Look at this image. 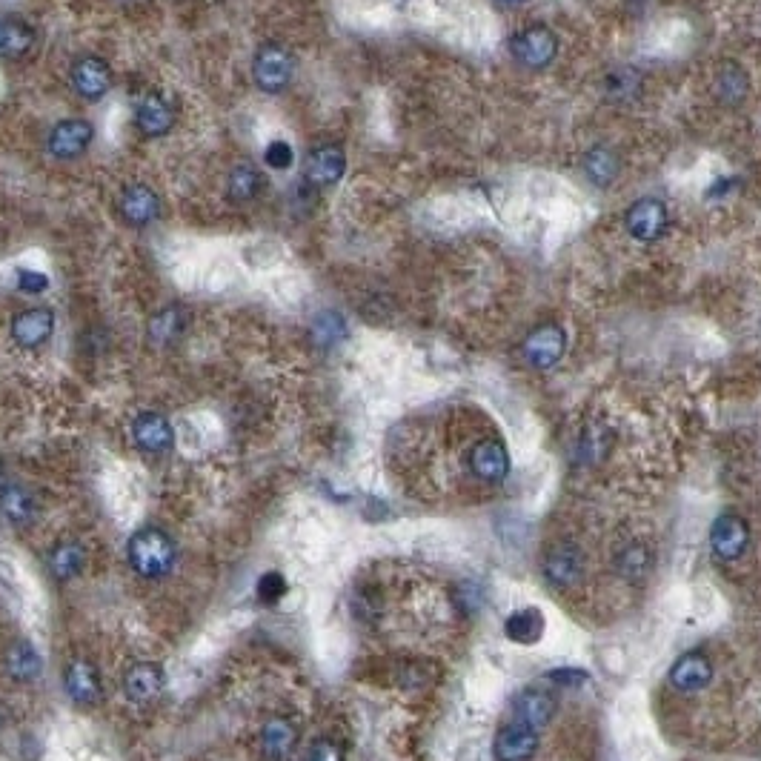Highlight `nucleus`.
<instances>
[{
    "label": "nucleus",
    "instance_id": "1",
    "mask_svg": "<svg viewBox=\"0 0 761 761\" xmlns=\"http://www.w3.org/2000/svg\"><path fill=\"white\" fill-rule=\"evenodd\" d=\"M126 558L129 567L146 581H158L166 578L175 567V544L172 538L158 530V527H144L129 538L126 544Z\"/></svg>",
    "mask_w": 761,
    "mask_h": 761
},
{
    "label": "nucleus",
    "instance_id": "2",
    "mask_svg": "<svg viewBox=\"0 0 761 761\" xmlns=\"http://www.w3.org/2000/svg\"><path fill=\"white\" fill-rule=\"evenodd\" d=\"M295 78V55L281 41H264L252 58V81L267 95L287 92Z\"/></svg>",
    "mask_w": 761,
    "mask_h": 761
},
{
    "label": "nucleus",
    "instance_id": "3",
    "mask_svg": "<svg viewBox=\"0 0 761 761\" xmlns=\"http://www.w3.org/2000/svg\"><path fill=\"white\" fill-rule=\"evenodd\" d=\"M750 538V524L739 513H721L710 524V553L724 564H733L750 550Z\"/></svg>",
    "mask_w": 761,
    "mask_h": 761
},
{
    "label": "nucleus",
    "instance_id": "4",
    "mask_svg": "<svg viewBox=\"0 0 761 761\" xmlns=\"http://www.w3.org/2000/svg\"><path fill=\"white\" fill-rule=\"evenodd\" d=\"M584 567H587L584 550L573 541H558L541 558V576L547 578L550 587H558V590L573 587L578 578L584 576Z\"/></svg>",
    "mask_w": 761,
    "mask_h": 761
},
{
    "label": "nucleus",
    "instance_id": "5",
    "mask_svg": "<svg viewBox=\"0 0 761 761\" xmlns=\"http://www.w3.org/2000/svg\"><path fill=\"white\" fill-rule=\"evenodd\" d=\"M567 352V332L558 324H541L535 327L524 344H521V355L524 361L535 367V370H553L558 361Z\"/></svg>",
    "mask_w": 761,
    "mask_h": 761
},
{
    "label": "nucleus",
    "instance_id": "6",
    "mask_svg": "<svg viewBox=\"0 0 761 761\" xmlns=\"http://www.w3.org/2000/svg\"><path fill=\"white\" fill-rule=\"evenodd\" d=\"M510 52L518 63L530 69H544L556 61L558 38L547 26H527L510 38Z\"/></svg>",
    "mask_w": 761,
    "mask_h": 761
},
{
    "label": "nucleus",
    "instance_id": "7",
    "mask_svg": "<svg viewBox=\"0 0 761 761\" xmlns=\"http://www.w3.org/2000/svg\"><path fill=\"white\" fill-rule=\"evenodd\" d=\"M95 138V126L83 118H66L49 129L46 135V149L49 155H55L58 161H75L92 146Z\"/></svg>",
    "mask_w": 761,
    "mask_h": 761
},
{
    "label": "nucleus",
    "instance_id": "8",
    "mask_svg": "<svg viewBox=\"0 0 761 761\" xmlns=\"http://www.w3.org/2000/svg\"><path fill=\"white\" fill-rule=\"evenodd\" d=\"M178 121V109L175 103L166 98L164 92H146L144 98L135 106V126L144 138H164L175 129Z\"/></svg>",
    "mask_w": 761,
    "mask_h": 761
},
{
    "label": "nucleus",
    "instance_id": "9",
    "mask_svg": "<svg viewBox=\"0 0 761 761\" xmlns=\"http://www.w3.org/2000/svg\"><path fill=\"white\" fill-rule=\"evenodd\" d=\"M535 753H538V730L527 721L510 719L495 733V761H530Z\"/></svg>",
    "mask_w": 761,
    "mask_h": 761
},
{
    "label": "nucleus",
    "instance_id": "10",
    "mask_svg": "<svg viewBox=\"0 0 761 761\" xmlns=\"http://www.w3.org/2000/svg\"><path fill=\"white\" fill-rule=\"evenodd\" d=\"M69 81H72V89H75L78 98L95 103L112 89V69L98 55H83V58L72 63Z\"/></svg>",
    "mask_w": 761,
    "mask_h": 761
},
{
    "label": "nucleus",
    "instance_id": "11",
    "mask_svg": "<svg viewBox=\"0 0 761 761\" xmlns=\"http://www.w3.org/2000/svg\"><path fill=\"white\" fill-rule=\"evenodd\" d=\"M467 464H470V473L484 484H501L510 475V453L495 438L475 441L473 450L467 455Z\"/></svg>",
    "mask_w": 761,
    "mask_h": 761
},
{
    "label": "nucleus",
    "instance_id": "12",
    "mask_svg": "<svg viewBox=\"0 0 761 761\" xmlns=\"http://www.w3.org/2000/svg\"><path fill=\"white\" fill-rule=\"evenodd\" d=\"M118 212L129 227L144 229L158 221L161 215V198L152 186L146 184H126L124 192L118 195Z\"/></svg>",
    "mask_w": 761,
    "mask_h": 761
},
{
    "label": "nucleus",
    "instance_id": "13",
    "mask_svg": "<svg viewBox=\"0 0 761 761\" xmlns=\"http://www.w3.org/2000/svg\"><path fill=\"white\" fill-rule=\"evenodd\" d=\"M347 172V152L338 144H321L304 158V181L309 186L338 184Z\"/></svg>",
    "mask_w": 761,
    "mask_h": 761
},
{
    "label": "nucleus",
    "instance_id": "14",
    "mask_svg": "<svg viewBox=\"0 0 761 761\" xmlns=\"http://www.w3.org/2000/svg\"><path fill=\"white\" fill-rule=\"evenodd\" d=\"M624 227L641 244L659 241L661 235H664V229H667V206L656 201V198H641V201H636V204L627 209Z\"/></svg>",
    "mask_w": 761,
    "mask_h": 761
},
{
    "label": "nucleus",
    "instance_id": "15",
    "mask_svg": "<svg viewBox=\"0 0 761 761\" xmlns=\"http://www.w3.org/2000/svg\"><path fill=\"white\" fill-rule=\"evenodd\" d=\"M55 332V312L46 307H29L12 318V341L23 350H38Z\"/></svg>",
    "mask_w": 761,
    "mask_h": 761
},
{
    "label": "nucleus",
    "instance_id": "16",
    "mask_svg": "<svg viewBox=\"0 0 761 761\" xmlns=\"http://www.w3.org/2000/svg\"><path fill=\"white\" fill-rule=\"evenodd\" d=\"M132 441L144 453L164 455L175 444V430H172L169 418L161 412H141L132 421Z\"/></svg>",
    "mask_w": 761,
    "mask_h": 761
},
{
    "label": "nucleus",
    "instance_id": "17",
    "mask_svg": "<svg viewBox=\"0 0 761 761\" xmlns=\"http://www.w3.org/2000/svg\"><path fill=\"white\" fill-rule=\"evenodd\" d=\"M713 681V661L707 659L701 650H690L676 659L670 667V684L679 693H699Z\"/></svg>",
    "mask_w": 761,
    "mask_h": 761
},
{
    "label": "nucleus",
    "instance_id": "18",
    "mask_svg": "<svg viewBox=\"0 0 761 761\" xmlns=\"http://www.w3.org/2000/svg\"><path fill=\"white\" fill-rule=\"evenodd\" d=\"M556 716V699L547 690H521L513 699V719L527 721L538 733Z\"/></svg>",
    "mask_w": 761,
    "mask_h": 761
},
{
    "label": "nucleus",
    "instance_id": "19",
    "mask_svg": "<svg viewBox=\"0 0 761 761\" xmlns=\"http://www.w3.org/2000/svg\"><path fill=\"white\" fill-rule=\"evenodd\" d=\"M189 324V312L181 304H169V307L158 309L149 318L146 327V338L152 341V347H172L175 341H181V335L186 332Z\"/></svg>",
    "mask_w": 761,
    "mask_h": 761
},
{
    "label": "nucleus",
    "instance_id": "20",
    "mask_svg": "<svg viewBox=\"0 0 761 761\" xmlns=\"http://www.w3.org/2000/svg\"><path fill=\"white\" fill-rule=\"evenodd\" d=\"M63 687L69 693V699L78 704H98L103 693L101 673L89 664V661H75L66 667L63 673Z\"/></svg>",
    "mask_w": 761,
    "mask_h": 761
},
{
    "label": "nucleus",
    "instance_id": "21",
    "mask_svg": "<svg viewBox=\"0 0 761 761\" xmlns=\"http://www.w3.org/2000/svg\"><path fill=\"white\" fill-rule=\"evenodd\" d=\"M164 690V670L161 664L138 661L124 673V693L132 701H152Z\"/></svg>",
    "mask_w": 761,
    "mask_h": 761
},
{
    "label": "nucleus",
    "instance_id": "22",
    "mask_svg": "<svg viewBox=\"0 0 761 761\" xmlns=\"http://www.w3.org/2000/svg\"><path fill=\"white\" fill-rule=\"evenodd\" d=\"M35 46V29L23 18L15 15H0V58H23Z\"/></svg>",
    "mask_w": 761,
    "mask_h": 761
},
{
    "label": "nucleus",
    "instance_id": "23",
    "mask_svg": "<svg viewBox=\"0 0 761 761\" xmlns=\"http://www.w3.org/2000/svg\"><path fill=\"white\" fill-rule=\"evenodd\" d=\"M298 730L289 719H272L261 730V750L269 761H287L295 750Z\"/></svg>",
    "mask_w": 761,
    "mask_h": 761
},
{
    "label": "nucleus",
    "instance_id": "24",
    "mask_svg": "<svg viewBox=\"0 0 761 761\" xmlns=\"http://www.w3.org/2000/svg\"><path fill=\"white\" fill-rule=\"evenodd\" d=\"M613 564H616V573L621 578H627V581H644V578L650 576V570H653V553H650V547L641 544V541H627L624 547H618Z\"/></svg>",
    "mask_w": 761,
    "mask_h": 761
},
{
    "label": "nucleus",
    "instance_id": "25",
    "mask_svg": "<svg viewBox=\"0 0 761 761\" xmlns=\"http://www.w3.org/2000/svg\"><path fill=\"white\" fill-rule=\"evenodd\" d=\"M264 189V172L255 164H238L232 166L227 178V195L235 204H249L261 195Z\"/></svg>",
    "mask_w": 761,
    "mask_h": 761
},
{
    "label": "nucleus",
    "instance_id": "26",
    "mask_svg": "<svg viewBox=\"0 0 761 761\" xmlns=\"http://www.w3.org/2000/svg\"><path fill=\"white\" fill-rule=\"evenodd\" d=\"M0 513L6 515L15 527H29L35 518V501L18 484H3L0 487Z\"/></svg>",
    "mask_w": 761,
    "mask_h": 761
},
{
    "label": "nucleus",
    "instance_id": "27",
    "mask_svg": "<svg viewBox=\"0 0 761 761\" xmlns=\"http://www.w3.org/2000/svg\"><path fill=\"white\" fill-rule=\"evenodd\" d=\"M504 636L515 644H535L544 636V616L535 607H524L504 621Z\"/></svg>",
    "mask_w": 761,
    "mask_h": 761
},
{
    "label": "nucleus",
    "instance_id": "28",
    "mask_svg": "<svg viewBox=\"0 0 761 761\" xmlns=\"http://www.w3.org/2000/svg\"><path fill=\"white\" fill-rule=\"evenodd\" d=\"M618 169H621V161L613 149L607 146H593L587 155H584V172L587 178L596 186H610L618 178Z\"/></svg>",
    "mask_w": 761,
    "mask_h": 761
},
{
    "label": "nucleus",
    "instance_id": "29",
    "mask_svg": "<svg viewBox=\"0 0 761 761\" xmlns=\"http://www.w3.org/2000/svg\"><path fill=\"white\" fill-rule=\"evenodd\" d=\"M747 92H750L747 72L741 69L739 63H724L719 72H716V95H719V101L736 106V103L747 98Z\"/></svg>",
    "mask_w": 761,
    "mask_h": 761
},
{
    "label": "nucleus",
    "instance_id": "30",
    "mask_svg": "<svg viewBox=\"0 0 761 761\" xmlns=\"http://www.w3.org/2000/svg\"><path fill=\"white\" fill-rule=\"evenodd\" d=\"M6 670L15 681H32L41 673V656L29 644H12L6 653Z\"/></svg>",
    "mask_w": 761,
    "mask_h": 761
},
{
    "label": "nucleus",
    "instance_id": "31",
    "mask_svg": "<svg viewBox=\"0 0 761 761\" xmlns=\"http://www.w3.org/2000/svg\"><path fill=\"white\" fill-rule=\"evenodd\" d=\"M49 567H52V573L58 578L78 576L83 570V550L78 544H72V541H63V544H58V547L52 550Z\"/></svg>",
    "mask_w": 761,
    "mask_h": 761
},
{
    "label": "nucleus",
    "instance_id": "32",
    "mask_svg": "<svg viewBox=\"0 0 761 761\" xmlns=\"http://www.w3.org/2000/svg\"><path fill=\"white\" fill-rule=\"evenodd\" d=\"M312 335H315V341L321 347H332V344H338L347 335V324H344V318L338 312H321L312 321Z\"/></svg>",
    "mask_w": 761,
    "mask_h": 761
},
{
    "label": "nucleus",
    "instance_id": "33",
    "mask_svg": "<svg viewBox=\"0 0 761 761\" xmlns=\"http://www.w3.org/2000/svg\"><path fill=\"white\" fill-rule=\"evenodd\" d=\"M638 83H641L638 72H633V69H618V72H613V75L607 78V95H613L618 101H627L630 95H636Z\"/></svg>",
    "mask_w": 761,
    "mask_h": 761
},
{
    "label": "nucleus",
    "instance_id": "34",
    "mask_svg": "<svg viewBox=\"0 0 761 761\" xmlns=\"http://www.w3.org/2000/svg\"><path fill=\"white\" fill-rule=\"evenodd\" d=\"M287 596V581L281 573H264L261 581H258V598L267 601V604H275L278 598Z\"/></svg>",
    "mask_w": 761,
    "mask_h": 761
},
{
    "label": "nucleus",
    "instance_id": "35",
    "mask_svg": "<svg viewBox=\"0 0 761 761\" xmlns=\"http://www.w3.org/2000/svg\"><path fill=\"white\" fill-rule=\"evenodd\" d=\"M15 287L21 289L23 295H41V292L49 289V278L43 272H38V269H18Z\"/></svg>",
    "mask_w": 761,
    "mask_h": 761
},
{
    "label": "nucleus",
    "instance_id": "36",
    "mask_svg": "<svg viewBox=\"0 0 761 761\" xmlns=\"http://www.w3.org/2000/svg\"><path fill=\"white\" fill-rule=\"evenodd\" d=\"M292 158H295L292 146H289L287 141H281V138L267 144V149H264V161H267L272 169H289V166H292Z\"/></svg>",
    "mask_w": 761,
    "mask_h": 761
},
{
    "label": "nucleus",
    "instance_id": "37",
    "mask_svg": "<svg viewBox=\"0 0 761 761\" xmlns=\"http://www.w3.org/2000/svg\"><path fill=\"white\" fill-rule=\"evenodd\" d=\"M307 761H344V753H341V747L335 741L321 739L309 747Z\"/></svg>",
    "mask_w": 761,
    "mask_h": 761
},
{
    "label": "nucleus",
    "instance_id": "38",
    "mask_svg": "<svg viewBox=\"0 0 761 761\" xmlns=\"http://www.w3.org/2000/svg\"><path fill=\"white\" fill-rule=\"evenodd\" d=\"M498 3H504V6H524L527 0H498Z\"/></svg>",
    "mask_w": 761,
    "mask_h": 761
}]
</instances>
